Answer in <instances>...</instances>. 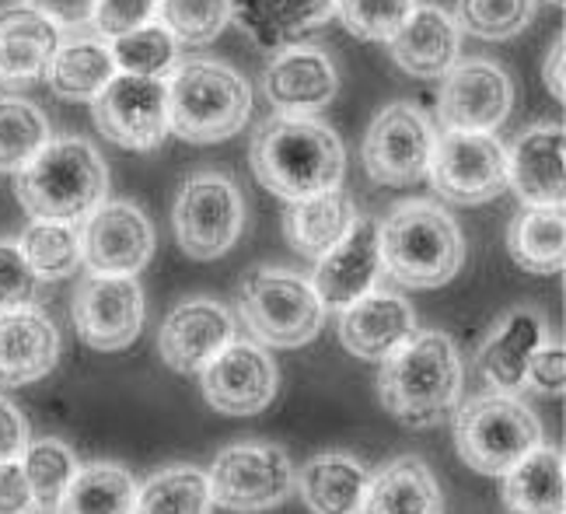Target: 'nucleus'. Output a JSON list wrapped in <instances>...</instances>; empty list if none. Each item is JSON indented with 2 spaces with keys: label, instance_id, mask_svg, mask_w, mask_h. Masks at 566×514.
Wrapping results in <instances>:
<instances>
[{
  "label": "nucleus",
  "instance_id": "c756f323",
  "mask_svg": "<svg viewBox=\"0 0 566 514\" xmlns=\"http://www.w3.org/2000/svg\"><path fill=\"white\" fill-rule=\"evenodd\" d=\"M116 74L119 71H116L113 53H108L105 42L71 39V42H60L56 46L46 81H50L53 95L63 102H95Z\"/></svg>",
  "mask_w": 566,
  "mask_h": 514
},
{
  "label": "nucleus",
  "instance_id": "412c9836",
  "mask_svg": "<svg viewBox=\"0 0 566 514\" xmlns=\"http://www.w3.org/2000/svg\"><path fill=\"white\" fill-rule=\"evenodd\" d=\"M336 88L333 60L315 46H287L263 71V92L280 116H312L336 98Z\"/></svg>",
  "mask_w": 566,
  "mask_h": 514
},
{
  "label": "nucleus",
  "instance_id": "393cba45",
  "mask_svg": "<svg viewBox=\"0 0 566 514\" xmlns=\"http://www.w3.org/2000/svg\"><path fill=\"white\" fill-rule=\"evenodd\" d=\"M391 60L412 77H444L462 60V32L451 11L438 4H417L406 25L388 42Z\"/></svg>",
  "mask_w": 566,
  "mask_h": 514
},
{
  "label": "nucleus",
  "instance_id": "2f4dec72",
  "mask_svg": "<svg viewBox=\"0 0 566 514\" xmlns=\"http://www.w3.org/2000/svg\"><path fill=\"white\" fill-rule=\"evenodd\" d=\"M137 480L116 462L77 465L53 514H134Z\"/></svg>",
  "mask_w": 566,
  "mask_h": 514
},
{
  "label": "nucleus",
  "instance_id": "dca6fc26",
  "mask_svg": "<svg viewBox=\"0 0 566 514\" xmlns=\"http://www.w3.org/2000/svg\"><path fill=\"white\" fill-rule=\"evenodd\" d=\"M155 255V228L137 203H105L81 231V263L98 276H137Z\"/></svg>",
  "mask_w": 566,
  "mask_h": 514
},
{
  "label": "nucleus",
  "instance_id": "72a5a7b5",
  "mask_svg": "<svg viewBox=\"0 0 566 514\" xmlns=\"http://www.w3.org/2000/svg\"><path fill=\"white\" fill-rule=\"evenodd\" d=\"M18 249L39 281H67L81 266V234L74 224L32 221Z\"/></svg>",
  "mask_w": 566,
  "mask_h": 514
},
{
  "label": "nucleus",
  "instance_id": "20e7f679",
  "mask_svg": "<svg viewBox=\"0 0 566 514\" xmlns=\"http://www.w3.org/2000/svg\"><path fill=\"white\" fill-rule=\"evenodd\" d=\"M381 270L409 291L448 284L465 263V239L451 213L433 200H402L378 224Z\"/></svg>",
  "mask_w": 566,
  "mask_h": 514
},
{
  "label": "nucleus",
  "instance_id": "c85d7f7f",
  "mask_svg": "<svg viewBox=\"0 0 566 514\" xmlns=\"http://www.w3.org/2000/svg\"><path fill=\"white\" fill-rule=\"evenodd\" d=\"M500 501L507 514H563L566 507V465L556 448L538 444L504 473Z\"/></svg>",
  "mask_w": 566,
  "mask_h": 514
},
{
  "label": "nucleus",
  "instance_id": "cd10ccee",
  "mask_svg": "<svg viewBox=\"0 0 566 514\" xmlns=\"http://www.w3.org/2000/svg\"><path fill=\"white\" fill-rule=\"evenodd\" d=\"M354 221H357V207L350 200V192L336 186L329 192L294 200L287 213H283V234H287V242L297 255L322 260L350 231Z\"/></svg>",
  "mask_w": 566,
  "mask_h": 514
},
{
  "label": "nucleus",
  "instance_id": "b1692460",
  "mask_svg": "<svg viewBox=\"0 0 566 514\" xmlns=\"http://www.w3.org/2000/svg\"><path fill=\"white\" fill-rule=\"evenodd\" d=\"M60 360V333L35 308L0 312V389L46 378Z\"/></svg>",
  "mask_w": 566,
  "mask_h": 514
},
{
  "label": "nucleus",
  "instance_id": "a19ab883",
  "mask_svg": "<svg viewBox=\"0 0 566 514\" xmlns=\"http://www.w3.org/2000/svg\"><path fill=\"white\" fill-rule=\"evenodd\" d=\"M412 11L417 0H336V14L346 32L364 42H391Z\"/></svg>",
  "mask_w": 566,
  "mask_h": 514
},
{
  "label": "nucleus",
  "instance_id": "58836bf2",
  "mask_svg": "<svg viewBox=\"0 0 566 514\" xmlns=\"http://www.w3.org/2000/svg\"><path fill=\"white\" fill-rule=\"evenodd\" d=\"M234 14L231 0H158V25L186 46H207L228 29Z\"/></svg>",
  "mask_w": 566,
  "mask_h": 514
},
{
  "label": "nucleus",
  "instance_id": "ea45409f",
  "mask_svg": "<svg viewBox=\"0 0 566 514\" xmlns=\"http://www.w3.org/2000/svg\"><path fill=\"white\" fill-rule=\"evenodd\" d=\"M242 21L255 29L259 21L270 29L273 42H287V35L312 32L336 14V0H249Z\"/></svg>",
  "mask_w": 566,
  "mask_h": 514
},
{
  "label": "nucleus",
  "instance_id": "1a4fd4ad",
  "mask_svg": "<svg viewBox=\"0 0 566 514\" xmlns=\"http://www.w3.org/2000/svg\"><path fill=\"white\" fill-rule=\"evenodd\" d=\"M207 486L217 507L259 514L294 494V465L280 444H231L213 459Z\"/></svg>",
  "mask_w": 566,
  "mask_h": 514
},
{
  "label": "nucleus",
  "instance_id": "7c9ffc66",
  "mask_svg": "<svg viewBox=\"0 0 566 514\" xmlns=\"http://www.w3.org/2000/svg\"><path fill=\"white\" fill-rule=\"evenodd\" d=\"M511 260L538 276H553L566 263L563 207H525L507 228Z\"/></svg>",
  "mask_w": 566,
  "mask_h": 514
},
{
  "label": "nucleus",
  "instance_id": "ddd939ff",
  "mask_svg": "<svg viewBox=\"0 0 566 514\" xmlns=\"http://www.w3.org/2000/svg\"><path fill=\"white\" fill-rule=\"evenodd\" d=\"M95 126L126 151H150L168 137V84L116 74L92 102Z\"/></svg>",
  "mask_w": 566,
  "mask_h": 514
},
{
  "label": "nucleus",
  "instance_id": "6e6552de",
  "mask_svg": "<svg viewBox=\"0 0 566 514\" xmlns=\"http://www.w3.org/2000/svg\"><path fill=\"white\" fill-rule=\"evenodd\" d=\"M179 249L189 260H217L224 255L245 224V203L238 186L224 171H192L182 182L176 210H171Z\"/></svg>",
  "mask_w": 566,
  "mask_h": 514
},
{
  "label": "nucleus",
  "instance_id": "6ab92c4d",
  "mask_svg": "<svg viewBox=\"0 0 566 514\" xmlns=\"http://www.w3.org/2000/svg\"><path fill=\"white\" fill-rule=\"evenodd\" d=\"M339 343L354 357L381 364L417 336V312L396 291H367L339 312Z\"/></svg>",
  "mask_w": 566,
  "mask_h": 514
},
{
  "label": "nucleus",
  "instance_id": "a878e982",
  "mask_svg": "<svg viewBox=\"0 0 566 514\" xmlns=\"http://www.w3.org/2000/svg\"><path fill=\"white\" fill-rule=\"evenodd\" d=\"M367 483L371 476L364 462L346 452H322L294 473V490H301V501L312 514H360Z\"/></svg>",
  "mask_w": 566,
  "mask_h": 514
},
{
  "label": "nucleus",
  "instance_id": "4468645a",
  "mask_svg": "<svg viewBox=\"0 0 566 514\" xmlns=\"http://www.w3.org/2000/svg\"><path fill=\"white\" fill-rule=\"evenodd\" d=\"M203 399L217 413L228 417H255L276 399L280 371L273 354L255 339H231L200 371Z\"/></svg>",
  "mask_w": 566,
  "mask_h": 514
},
{
  "label": "nucleus",
  "instance_id": "aec40b11",
  "mask_svg": "<svg viewBox=\"0 0 566 514\" xmlns=\"http://www.w3.org/2000/svg\"><path fill=\"white\" fill-rule=\"evenodd\" d=\"M566 134L559 123H538L507 147V186L525 207H563Z\"/></svg>",
  "mask_w": 566,
  "mask_h": 514
},
{
  "label": "nucleus",
  "instance_id": "0eeeda50",
  "mask_svg": "<svg viewBox=\"0 0 566 514\" xmlns=\"http://www.w3.org/2000/svg\"><path fill=\"white\" fill-rule=\"evenodd\" d=\"M542 444V423L517 396L483 392L454 413V448L469 469L483 476H504Z\"/></svg>",
  "mask_w": 566,
  "mask_h": 514
},
{
  "label": "nucleus",
  "instance_id": "c03bdc74",
  "mask_svg": "<svg viewBox=\"0 0 566 514\" xmlns=\"http://www.w3.org/2000/svg\"><path fill=\"white\" fill-rule=\"evenodd\" d=\"M525 389L542 396H563L566 392V350L563 343H538V350L528 360Z\"/></svg>",
  "mask_w": 566,
  "mask_h": 514
},
{
  "label": "nucleus",
  "instance_id": "9d476101",
  "mask_svg": "<svg viewBox=\"0 0 566 514\" xmlns=\"http://www.w3.org/2000/svg\"><path fill=\"white\" fill-rule=\"evenodd\" d=\"M433 192L454 207H483L507 189V147L496 134H444L433 140Z\"/></svg>",
  "mask_w": 566,
  "mask_h": 514
},
{
  "label": "nucleus",
  "instance_id": "e433bc0d",
  "mask_svg": "<svg viewBox=\"0 0 566 514\" xmlns=\"http://www.w3.org/2000/svg\"><path fill=\"white\" fill-rule=\"evenodd\" d=\"M108 53H113V63L119 74L168 81L179 63V42L171 39L158 21H150V25L137 29V32L113 39Z\"/></svg>",
  "mask_w": 566,
  "mask_h": 514
},
{
  "label": "nucleus",
  "instance_id": "4c0bfd02",
  "mask_svg": "<svg viewBox=\"0 0 566 514\" xmlns=\"http://www.w3.org/2000/svg\"><path fill=\"white\" fill-rule=\"evenodd\" d=\"M459 32L483 42H507L521 35L535 18V0H459L454 4Z\"/></svg>",
  "mask_w": 566,
  "mask_h": 514
},
{
  "label": "nucleus",
  "instance_id": "f03ea898",
  "mask_svg": "<svg viewBox=\"0 0 566 514\" xmlns=\"http://www.w3.org/2000/svg\"><path fill=\"white\" fill-rule=\"evenodd\" d=\"M465 368L448 333H417L406 347L381 360L378 396L402 427H438L462 402Z\"/></svg>",
  "mask_w": 566,
  "mask_h": 514
},
{
  "label": "nucleus",
  "instance_id": "de8ad7c7",
  "mask_svg": "<svg viewBox=\"0 0 566 514\" xmlns=\"http://www.w3.org/2000/svg\"><path fill=\"white\" fill-rule=\"evenodd\" d=\"M35 501L21 462H0V514H32Z\"/></svg>",
  "mask_w": 566,
  "mask_h": 514
},
{
  "label": "nucleus",
  "instance_id": "f704fd0d",
  "mask_svg": "<svg viewBox=\"0 0 566 514\" xmlns=\"http://www.w3.org/2000/svg\"><path fill=\"white\" fill-rule=\"evenodd\" d=\"M50 137V123L42 116L39 105H32L29 98H0V171H21L42 147H46Z\"/></svg>",
  "mask_w": 566,
  "mask_h": 514
},
{
  "label": "nucleus",
  "instance_id": "473e14b6",
  "mask_svg": "<svg viewBox=\"0 0 566 514\" xmlns=\"http://www.w3.org/2000/svg\"><path fill=\"white\" fill-rule=\"evenodd\" d=\"M210 507L207 473L192 465H171L137 483L134 514H210Z\"/></svg>",
  "mask_w": 566,
  "mask_h": 514
},
{
  "label": "nucleus",
  "instance_id": "9b49d317",
  "mask_svg": "<svg viewBox=\"0 0 566 514\" xmlns=\"http://www.w3.org/2000/svg\"><path fill=\"white\" fill-rule=\"evenodd\" d=\"M433 123L420 105L391 102L375 116L364 137V168L378 186H417L430 171Z\"/></svg>",
  "mask_w": 566,
  "mask_h": 514
},
{
  "label": "nucleus",
  "instance_id": "bb28decb",
  "mask_svg": "<svg viewBox=\"0 0 566 514\" xmlns=\"http://www.w3.org/2000/svg\"><path fill=\"white\" fill-rule=\"evenodd\" d=\"M360 514H444L441 483L423 459L399 455L367 483Z\"/></svg>",
  "mask_w": 566,
  "mask_h": 514
},
{
  "label": "nucleus",
  "instance_id": "37998d69",
  "mask_svg": "<svg viewBox=\"0 0 566 514\" xmlns=\"http://www.w3.org/2000/svg\"><path fill=\"white\" fill-rule=\"evenodd\" d=\"M155 11H158V0H98L92 25L105 39H119V35H129L150 25Z\"/></svg>",
  "mask_w": 566,
  "mask_h": 514
},
{
  "label": "nucleus",
  "instance_id": "f8f14e48",
  "mask_svg": "<svg viewBox=\"0 0 566 514\" xmlns=\"http://www.w3.org/2000/svg\"><path fill=\"white\" fill-rule=\"evenodd\" d=\"M511 105L514 81L500 63L483 56L454 60L441 77L438 123L451 134H493L511 116Z\"/></svg>",
  "mask_w": 566,
  "mask_h": 514
},
{
  "label": "nucleus",
  "instance_id": "7ed1b4c3",
  "mask_svg": "<svg viewBox=\"0 0 566 514\" xmlns=\"http://www.w3.org/2000/svg\"><path fill=\"white\" fill-rule=\"evenodd\" d=\"M105 192L108 168L84 137L50 140L25 168L14 171V197L35 221L77 228L105 203Z\"/></svg>",
  "mask_w": 566,
  "mask_h": 514
},
{
  "label": "nucleus",
  "instance_id": "c9c22d12",
  "mask_svg": "<svg viewBox=\"0 0 566 514\" xmlns=\"http://www.w3.org/2000/svg\"><path fill=\"white\" fill-rule=\"evenodd\" d=\"M21 473H25V483L32 490V501H35V511L42 514H53L63 490L74 480L77 473V459L74 452L63 441H29V448L21 452Z\"/></svg>",
  "mask_w": 566,
  "mask_h": 514
},
{
  "label": "nucleus",
  "instance_id": "09e8293b",
  "mask_svg": "<svg viewBox=\"0 0 566 514\" xmlns=\"http://www.w3.org/2000/svg\"><path fill=\"white\" fill-rule=\"evenodd\" d=\"M563 35L553 42V50H549V56H546V71H542V74H546V84H549V92L563 102L566 98V81H563Z\"/></svg>",
  "mask_w": 566,
  "mask_h": 514
},
{
  "label": "nucleus",
  "instance_id": "a211bd4d",
  "mask_svg": "<svg viewBox=\"0 0 566 514\" xmlns=\"http://www.w3.org/2000/svg\"><path fill=\"white\" fill-rule=\"evenodd\" d=\"M234 329L238 323L224 305L196 297L168 312L158 329V354L176 375H200L234 339Z\"/></svg>",
  "mask_w": 566,
  "mask_h": 514
},
{
  "label": "nucleus",
  "instance_id": "39448f33",
  "mask_svg": "<svg viewBox=\"0 0 566 514\" xmlns=\"http://www.w3.org/2000/svg\"><path fill=\"white\" fill-rule=\"evenodd\" d=\"M168 84V134L189 144L234 137L252 116L245 74L221 60H179Z\"/></svg>",
  "mask_w": 566,
  "mask_h": 514
},
{
  "label": "nucleus",
  "instance_id": "423d86ee",
  "mask_svg": "<svg viewBox=\"0 0 566 514\" xmlns=\"http://www.w3.org/2000/svg\"><path fill=\"white\" fill-rule=\"evenodd\" d=\"M238 312L259 347L294 350L325 326V308L312 281L280 266H252L238 287Z\"/></svg>",
  "mask_w": 566,
  "mask_h": 514
},
{
  "label": "nucleus",
  "instance_id": "49530a36",
  "mask_svg": "<svg viewBox=\"0 0 566 514\" xmlns=\"http://www.w3.org/2000/svg\"><path fill=\"white\" fill-rule=\"evenodd\" d=\"M29 4L42 18H50L56 29H84L92 25L98 0H29Z\"/></svg>",
  "mask_w": 566,
  "mask_h": 514
},
{
  "label": "nucleus",
  "instance_id": "8fccbe9b",
  "mask_svg": "<svg viewBox=\"0 0 566 514\" xmlns=\"http://www.w3.org/2000/svg\"><path fill=\"white\" fill-rule=\"evenodd\" d=\"M549 4H556V8H563V0H549Z\"/></svg>",
  "mask_w": 566,
  "mask_h": 514
},
{
  "label": "nucleus",
  "instance_id": "a18cd8bd",
  "mask_svg": "<svg viewBox=\"0 0 566 514\" xmlns=\"http://www.w3.org/2000/svg\"><path fill=\"white\" fill-rule=\"evenodd\" d=\"M29 448V420L11 399L0 396V462H18Z\"/></svg>",
  "mask_w": 566,
  "mask_h": 514
},
{
  "label": "nucleus",
  "instance_id": "f3484780",
  "mask_svg": "<svg viewBox=\"0 0 566 514\" xmlns=\"http://www.w3.org/2000/svg\"><path fill=\"white\" fill-rule=\"evenodd\" d=\"M381 276V245H378V221L375 218H357L350 231L322 255L312 287L325 312H343L350 308L357 297L375 291Z\"/></svg>",
  "mask_w": 566,
  "mask_h": 514
},
{
  "label": "nucleus",
  "instance_id": "f257e3e1",
  "mask_svg": "<svg viewBox=\"0 0 566 514\" xmlns=\"http://www.w3.org/2000/svg\"><path fill=\"white\" fill-rule=\"evenodd\" d=\"M249 161L259 186L287 203L336 189L346 171L339 134L315 116L263 119L252 134Z\"/></svg>",
  "mask_w": 566,
  "mask_h": 514
},
{
  "label": "nucleus",
  "instance_id": "5701e85b",
  "mask_svg": "<svg viewBox=\"0 0 566 514\" xmlns=\"http://www.w3.org/2000/svg\"><path fill=\"white\" fill-rule=\"evenodd\" d=\"M542 315L528 305H514L500 315V323L490 329L483 347L475 354V371L483 375L490 392L517 396L525 389V371L528 360L542 343Z\"/></svg>",
  "mask_w": 566,
  "mask_h": 514
},
{
  "label": "nucleus",
  "instance_id": "2eb2a0df",
  "mask_svg": "<svg viewBox=\"0 0 566 514\" xmlns=\"http://www.w3.org/2000/svg\"><path fill=\"white\" fill-rule=\"evenodd\" d=\"M74 329L92 350L116 354L134 347L144 329V291L134 276L88 273L74 294Z\"/></svg>",
  "mask_w": 566,
  "mask_h": 514
},
{
  "label": "nucleus",
  "instance_id": "79ce46f5",
  "mask_svg": "<svg viewBox=\"0 0 566 514\" xmlns=\"http://www.w3.org/2000/svg\"><path fill=\"white\" fill-rule=\"evenodd\" d=\"M39 297V276L29 270L14 242H0V312L32 308Z\"/></svg>",
  "mask_w": 566,
  "mask_h": 514
},
{
  "label": "nucleus",
  "instance_id": "4be33fe9",
  "mask_svg": "<svg viewBox=\"0 0 566 514\" xmlns=\"http://www.w3.org/2000/svg\"><path fill=\"white\" fill-rule=\"evenodd\" d=\"M60 29L29 0L0 8V88H29L50 71Z\"/></svg>",
  "mask_w": 566,
  "mask_h": 514
}]
</instances>
